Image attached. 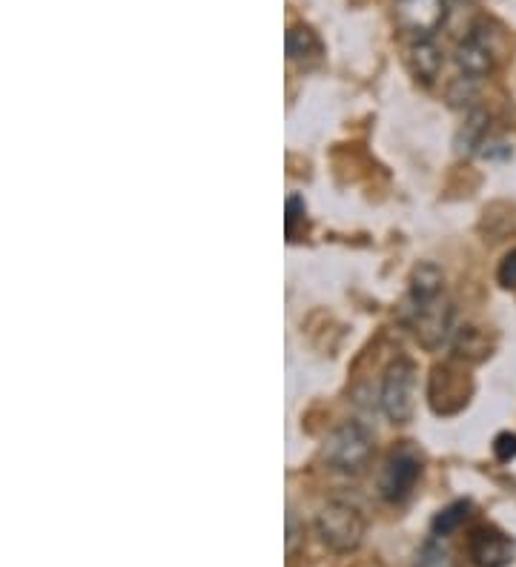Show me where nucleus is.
Masks as SVG:
<instances>
[{"mask_svg":"<svg viewBox=\"0 0 516 567\" xmlns=\"http://www.w3.org/2000/svg\"><path fill=\"white\" fill-rule=\"evenodd\" d=\"M422 476V461L410 451L391 453V459L384 461L382 476H379V493L388 502H402L414 493L416 482Z\"/></svg>","mask_w":516,"mask_h":567,"instance_id":"6","label":"nucleus"},{"mask_svg":"<svg viewBox=\"0 0 516 567\" xmlns=\"http://www.w3.org/2000/svg\"><path fill=\"white\" fill-rule=\"evenodd\" d=\"M477 78L459 75L454 84L447 86V101H451V107H465V103L474 101V98H477Z\"/></svg>","mask_w":516,"mask_h":567,"instance_id":"17","label":"nucleus"},{"mask_svg":"<svg viewBox=\"0 0 516 567\" xmlns=\"http://www.w3.org/2000/svg\"><path fill=\"white\" fill-rule=\"evenodd\" d=\"M488 130H491V115H488L486 109H470L465 124H462L459 133H456V152H459V156L479 152V149L488 144Z\"/></svg>","mask_w":516,"mask_h":567,"instance_id":"13","label":"nucleus"},{"mask_svg":"<svg viewBox=\"0 0 516 567\" xmlns=\"http://www.w3.org/2000/svg\"><path fill=\"white\" fill-rule=\"evenodd\" d=\"M407 66L414 72L416 81L425 86L437 84L439 72H442V49L430 38H419L407 47Z\"/></svg>","mask_w":516,"mask_h":567,"instance_id":"11","label":"nucleus"},{"mask_svg":"<svg viewBox=\"0 0 516 567\" xmlns=\"http://www.w3.org/2000/svg\"><path fill=\"white\" fill-rule=\"evenodd\" d=\"M298 542H302V533H298L296 514H290V516H287V553H290V556L296 553Z\"/></svg>","mask_w":516,"mask_h":567,"instance_id":"21","label":"nucleus"},{"mask_svg":"<svg viewBox=\"0 0 516 567\" xmlns=\"http://www.w3.org/2000/svg\"><path fill=\"white\" fill-rule=\"evenodd\" d=\"M407 296H410L414 310L422 304L437 301L439 296H445V272L439 270L437 264H430V261L416 264L414 272H410V281H407Z\"/></svg>","mask_w":516,"mask_h":567,"instance_id":"9","label":"nucleus"},{"mask_svg":"<svg viewBox=\"0 0 516 567\" xmlns=\"http://www.w3.org/2000/svg\"><path fill=\"white\" fill-rule=\"evenodd\" d=\"M284 47H287L290 61L302 63V66H310V63L321 61V38L305 24L290 26L287 38H284Z\"/></svg>","mask_w":516,"mask_h":567,"instance_id":"12","label":"nucleus"},{"mask_svg":"<svg viewBox=\"0 0 516 567\" xmlns=\"http://www.w3.org/2000/svg\"><path fill=\"white\" fill-rule=\"evenodd\" d=\"M456 310L454 304L447 301L445 296H439L437 301L422 304L414 310V330H416V342L422 344L425 350H439L442 344L456 333L454 330Z\"/></svg>","mask_w":516,"mask_h":567,"instance_id":"5","label":"nucleus"},{"mask_svg":"<svg viewBox=\"0 0 516 567\" xmlns=\"http://www.w3.org/2000/svg\"><path fill=\"white\" fill-rule=\"evenodd\" d=\"M382 412L393 424H407L416 412V365L407 358H396L382 379Z\"/></svg>","mask_w":516,"mask_h":567,"instance_id":"3","label":"nucleus"},{"mask_svg":"<svg viewBox=\"0 0 516 567\" xmlns=\"http://www.w3.org/2000/svg\"><path fill=\"white\" fill-rule=\"evenodd\" d=\"M454 61L459 66V75H468V78H486L493 70V49L488 47L486 40L479 35H470L456 47Z\"/></svg>","mask_w":516,"mask_h":567,"instance_id":"10","label":"nucleus"},{"mask_svg":"<svg viewBox=\"0 0 516 567\" xmlns=\"http://www.w3.org/2000/svg\"><path fill=\"white\" fill-rule=\"evenodd\" d=\"M468 556L477 567H508L516 556V542L493 528H479L468 539Z\"/></svg>","mask_w":516,"mask_h":567,"instance_id":"8","label":"nucleus"},{"mask_svg":"<svg viewBox=\"0 0 516 567\" xmlns=\"http://www.w3.org/2000/svg\"><path fill=\"white\" fill-rule=\"evenodd\" d=\"M365 530H368V521L351 502H339V498L328 502L316 516V533L321 544L333 553L359 551L365 542Z\"/></svg>","mask_w":516,"mask_h":567,"instance_id":"2","label":"nucleus"},{"mask_svg":"<svg viewBox=\"0 0 516 567\" xmlns=\"http://www.w3.org/2000/svg\"><path fill=\"white\" fill-rule=\"evenodd\" d=\"M393 21L414 40L433 38L447 21V0H393Z\"/></svg>","mask_w":516,"mask_h":567,"instance_id":"4","label":"nucleus"},{"mask_svg":"<svg viewBox=\"0 0 516 567\" xmlns=\"http://www.w3.org/2000/svg\"><path fill=\"white\" fill-rule=\"evenodd\" d=\"M416 567H451L445 544L437 542V539L425 542L422 551L416 553Z\"/></svg>","mask_w":516,"mask_h":567,"instance_id":"16","label":"nucleus"},{"mask_svg":"<svg viewBox=\"0 0 516 567\" xmlns=\"http://www.w3.org/2000/svg\"><path fill=\"white\" fill-rule=\"evenodd\" d=\"M454 353L459 361H482L491 356V344L479 326H459L454 333Z\"/></svg>","mask_w":516,"mask_h":567,"instance_id":"14","label":"nucleus"},{"mask_svg":"<svg viewBox=\"0 0 516 567\" xmlns=\"http://www.w3.org/2000/svg\"><path fill=\"white\" fill-rule=\"evenodd\" d=\"M468 510L470 505L468 502H454L451 507H445V510H439L437 519H433V537L442 539V537H451V533H456V530L465 525V519H468Z\"/></svg>","mask_w":516,"mask_h":567,"instance_id":"15","label":"nucleus"},{"mask_svg":"<svg viewBox=\"0 0 516 567\" xmlns=\"http://www.w3.org/2000/svg\"><path fill=\"white\" fill-rule=\"evenodd\" d=\"M496 279L505 289H514L516 287V249H511L508 256L500 261V270H496Z\"/></svg>","mask_w":516,"mask_h":567,"instance_id":"19","label":"nucleus"},{"mask_svg":"<svg viewBox=\"0 0 516 567\" xmlns=\"http://www.w3.org/2000/svg\"><path fill=\"white\" fill-rule=\"evenodd\" d=\"M373 433L361 421H342L324 442L321 459L336 473H361L373 459Z\"/></svg>","mask_w":516,"mask_h":567,"instance_id":"1","label":"nucleus"},{"mask_svg":"<svg viewBox=\"0 0 516 567\" xmlns=\"http://www.w3.org/2000/svg\"><path fill=\"white\" fill-rule=\"evenodd\" d=\"M493 456L496 461L502 465H508V461L516 459V433H500L493 439Z\"/></svg>","mask_w":516,"mask_h":567,"instance_id":"18","label":"nucleus"},{"mask_svg":"<svg viewBox=\"0 0 516 567\" xmlns=\"http://www.w3.org/2000/svg\"><path fill=\"white\" fill-rule=\"evenodd\" d=\"M302 215H305V201L293 195V198H290V201H287V233L290 235H293V226H296V221Z\"/></svg>","mask_w":516,"mask_h":567,"instance_id":"20","label":"nucleus"},{"mask_svg":"<svg viewBox=\"0 0 516 567\" xmlns=\"http://www.w3.org/2000/svg\"><path fill=\"white\" fill-rule=\"evenodd\" d=\"M468 396H470V387L465 373H459V370L451 365L433 367V373H430V381H428V398L433 412H439V416H451V412L462 410V407L468 405Z\"/></svg>","mask_w":516,"mask_h":567,"instance_id":"7","label":"nucleus"}]
</instances>
